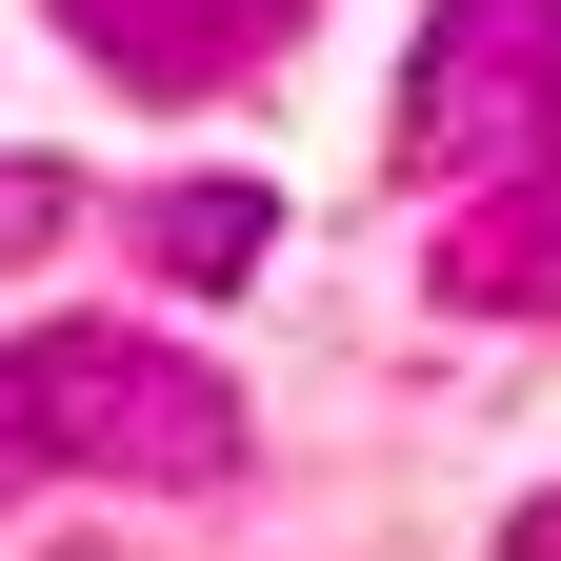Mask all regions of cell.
Masks as SVG:
<instances>
[{"label": "cell", "instance_id": "cell-1", "mask_svg": "<svg viewBox=\"0 0 561 561\" xmlns=\"http://www.w3.org/2000/svg\"><path fill=\"white\" fill-rule=\"evenodd\" d=\"M21 481H241V381L121 321H41L0 341V502Z\"/></svg>", "mask_w": 561, "mask_h": 561}, {"label": "cell", "instance_id": "cell-2", "mask_svg": "<svg viewBox=\"0 0 561 561\" xmlns=\"http://www.w3.org/2000/svg\"><path fill=\"white\" fill-rule=\"evenodd\" d=\"M401 161L421 181H541L561 161V0H442V21H421Z\"/></svg>", "mask_w": 561, "mask_h": 561}, {"label": "cell", "instance_id": "cell-3", "mask_svg": "<svg viewBox=\"0 0 561 561\" xmlns=\"http://www.w3.org/2000/svg\"><path fill=\"white\" fill-rule=\"evenodd\" d=\"M60 21H81V41L121 60V81H140V101H201L221 60L301 41V0H60Z\"/></svg>", "mask_w": 561, "mask_h": 561}, {"label": "cell", "instance_id": "cell-4", "mask_svg": "<svg viewBox=\"0 0 561 561\" xmlns=\"http://www.w3.org/2000/svg\"><path fill=\"white\" fill-rule=\"evenodd\" d=\"M261 241H280V201H261V181H181L161 221H140V261H161L181 301H241V280H261Z\"/></svg>", "mask_w": 561, "mask_h": 561}, {"label": "cell", "instance_id": "cell-5", "mask_svg": "<svg viewBox=\"0 0 561 561\" xmlns=\"http://www.w3.org/2000/svg\"><path fill=\"white\" fill-rule=\"evenodd\" d=\"M442 301H481V321H541V301H561V181H522L502 221L442 241Z\"/></svg>", "mask_w": 561, "mask_h": 561}, {"label": "cell", "instance_id": "cell-6", "mask_svg": "<svg viewBox=\"0 0 561 561\" xmlns=\"http://www.w3.org/2000/svg\"><path fill=\"white\" fill-rule=\"evenodd\" d=\"M60 221H81V181H60V161H0V261H41Z\"/></svg>", "mask_w": 561, "mask_h": 561}, {"label": "cell", "instance_id": "cell-7", "mask_svg": "<svg viewBox=\"0 0 561 561\" xmlns=\"http://www.w3.org/2000/svg\"><path fill=\"white\" fill-rule=\"evenodd\" d=\"M522 541H541V561H561V522H522Z\"/></svg>", "mask_w": 561, "mask_h": 561}]
</instances>
